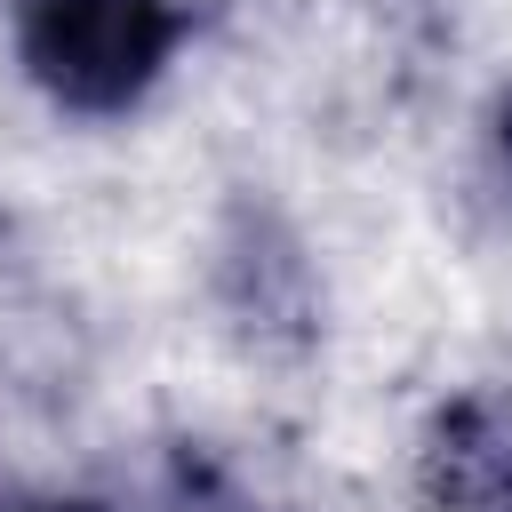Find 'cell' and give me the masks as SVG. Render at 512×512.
<instances>
[{"instance_id":"cell-4","label":"cell","mask_w":512,"mask_h":512,"mask_svg":"<svg viewBox=\"0 0 512 512\" xmlns=\"http://www.w3.org/2000/svg\"><path fill=\"white\" fill-rule=\"evenodd\" d=\"M32 512H112V504H96V496H48V504H32Z\"/></svg>"},{"instance_id":"cell-1","label":"cell","mask_w":512,"mask_h":512,"mask_svg":"<svg viewBox=\"0 0 512 512\" xmlns=\"http://www.w3.org/2000/svg\"><path fill=\"white\" fill-rule=\"evenodd\" d=\"M8 40L56 112L120 120L160 88L184 16L176 0H8Z\"/></svg>"},{"instance_id":"cell-2","label":"cell","mask_w":512,"mask_h":512,"mask_svg":"<svg viewBox=\"0 0 512 512\" xmlns=\"http://www.w3.org/2000/svg\"><path fill=\"white\" fill-rule=\"evenodd\" d=\"M424 512H512V384L456 392L416 456Z\"/></svg>"},{"instance_id":"cell-3","label":"cell","mask_w":512,"mask_h":512,"mask_svg":"<svg viewBox=\"0 0 512 512\" xmlns=\"http://www.w3.org/2000/svg\"><path fill=\"white\" fill-rule=\"evenodd\" d=\"M488 184H496L504 208H512V88H504L496 112H488Z\"/></svg>"}]
</instances>
